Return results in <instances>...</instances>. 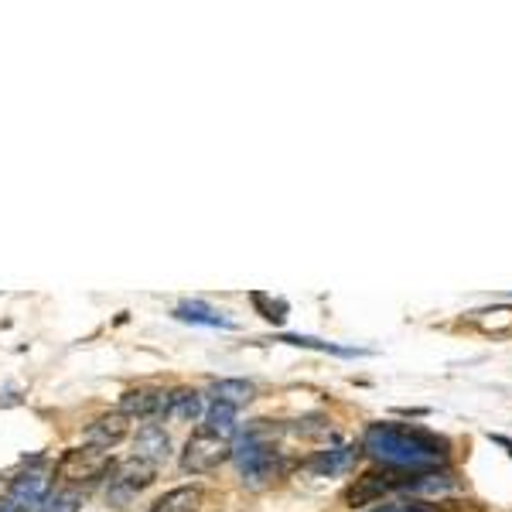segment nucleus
I'll list each match as a JSON object with an SVG mask.
<instances>
[{"label": "nucleus", "mask_w": 512, "mask_h": 512, "mask_svg": "<svg viewBox=\"0 0 512 512\" xmlns=\"http://www.w3.org/2000/svg\"><path fill=\"white\" fill-rule=\"evenodd\" d=\"M362 448L393 472H431L437 465H448L451 458L448 437L431 434L424 427L390 424V420L369 424L362 434Z\"/></svg>", "instance_id": "1"}, {"label": "nucleus", "mask_w": 512, "mask_h": 512, "mask_svg": "<svg viewBox=\"0 0 512 512\" xmlns=\"http://www.w3.org/2000/svg\"><path fill=\"white\" fill-rule=\"evenodd\" d=\"M226 458H233V444L222 441L219 434H212L209 427H198L188 437L185 451H181V468H185L188 475H209L216 472Z\"/></svg>", "instance_id": "2"}, {"label": "nucleus", "mask_w": 512, "mask_h": 512, "mask_svg": "<svg viewBox=\"0 0 512 512\" xmlns=\"http://www.w3.org/2000/svg\"><path fill=\"white\" fill-rule=\"evenodd\" d=\"M110 468H113L110 451H99V448L82 444V448H72V451L62 454L59 465H55V478L65 485H82V482H96V478H103Z\"/></svg>", "instance_id": "3"}, {"label": "nucleus", "mask_w": 512, "mask_h": 512, "mask_svg": "<svg viewBox=\"0 0 512 512\" xmlns=\"http://www.w3.org/2000/svg\"><path fill=\"white\" fill-rule=\"evenodd\" d=\"M171 393L158 390V386H137L120 396V414L130 420H158L168 417Z\"/></svg>", "instance_id": "4"}, {"label": "nucleus", "mask_w": 512, "mask_h": 512, "mask_svg": "<svg viewBox=\"0 0 512 512\" xmlns=\"http://www.w3.org/2000/svg\"><path fill=\"white\" fill-rule=\"evenodd\" d=\"M48 495H52V478L45 472H24L11 482L7 502H11L18 512H38Z\"/></svg>", "instance_id": "5"}, {"label": "nucleus", "mask_w": 512, "mask_h": 512, "mask_svg": "<svg viewBox=\"0 0 512 512\" xmlns=\"http://www.w3.org/2000/svg\"><path fill=\"white\" fill-rule=\"evenodd\" d=\"M154 478H158V465H151V461H144V458H130L127 465H120L117 475H113V499H130V495L144 492Z\"/></svg>", "instance_id": "6"}, {"label": "nucleus", "mask_w": 512, "mask_h": 512, "mask_svg": "<svg viewBox=\"0 0 512 512\" xmlns=\"http://www.w3.org/2000/svg\"><path fill=\"white\" fill-rule=\"evenodd\" d=\"M127 437H130V417H123L117 410V414H103L89 424L86 444L89 448H99V451H110V448H117L120 441H127Z\"/></svg>", "instance_id": "7"}, {"label": "nucleus", "mask_w": 512, "mask_h": 512, "mask_svg": "<svg viewBox=\"0 0 512 512\" xmlns=\"http://www.w3.org/2000/svg\"><path fill=\"white\" fill-rule=\"evenodd\" d=\"M465 325L485 338H512V304H492V308L465 315Z\"/></svg>", "instance_id": "8"}, {"label": "nucleus", "mask_w": 512, "mask_h": 512, "mask_svg": "<svg viewBox=\"0 0 512 512\" xmlns=\"http://www.w3.org/2000/svg\"><path fill=\"white\" fill-rule=\"evenodd\" d=\"M355 458H359V451L352 448V444H338V448H325V451H315L308 458V472L315 475H342L349 472L355 465Z\"/></svg>", "instance_id": "9"}, {"label": "nucleus", "mask_w": 512, "mask_h": 512, "mask_svg": "<svg viewBox=\"0 0 512 512\" xmlns=\"http://www.w3.org/2000/svg\"><path fill=\"white\" fill-rule=\"evenodd\" d=\"M134 451H137V458L151 461V465H161L171 454V437L164 434L161 424H144L134 437Z\"/></svg>", "instance_id": "10"}, {"label": "nucleus", "mask_w": 512, "mask_h": 512, "mask_svg": "<svg viewBox=\"0 0 512 512\" xmlns=\"http://www.w3.org/2000/svg\"><path fill=\"white\" fill-rule=\"evenodd\" d=\"M198 506H202V489L198 485H181V489L164 492L151 506V512H198Z\"/></svg>", "instance_id": "11"}, {"label": "nucleus", "mask_w": 512, "mask_h": 512, "mask_svg": "<svg viewBox=\"0 0 512 512\" xmlns=\"http://www.w3.org/2000/svg\"><path fill=\"white\" fill-rule=\"evenodd\" d=\"M175 318L181 321H192V325H209V328H236L229 318H222L216 308H209V304L202 301H185L175 308Z\"/></svg>", "instance_id": "12"}, {"label": "nucleus", "mask_w": 512, "mask_h": 512, "mask_svg": "<svg viewBox=\"0 0 512 512\" xmlns=\"http://www.w3.org/2000/svg\"><path fill=\"white\" fill-rule=\"evenodd\" d=\"M256 393L253 383H246V379H219L216 386H212V400L216 403H229V407H243V403H250Z\"/></svg>", "instance_id": "13"}, {"label": "nucleus", "mask_w": 512, "mask_h": 512, "mask_svg": "<svg viewBox=\"0 0 512 512\" xmlns=\"http://www.w3.org/2000/svg\"><path fill=\"white\" fill-rule=\"evenodd\" d=\"M205 427H209L212 434H219L222 441L233 444V437H236V407H229V403H212V410L205 414Z\"/></svg>", "instance_id": "14"}, {"label": "nucleus", "mask_w": 512, "mask_h": 512, "mask_svg": "<svg viewBox=\"0 0 512 512\" xmlns=\"http://www.w3.org/2000/svg\"><path fill=\"white\" fill-rule=\"evenodd\" d=\"M168 417L198 420L202 417V396H198L195 390H175L171 393V403H168Z\"/></svg>", "instance_id": "15"}, {"label": "nucleus", "mask_w": 512, "mask_h": 512, "mask_svg": "<svg viewBox=\"0 0 512 512\" xmlns=\"http://www.w3.org/2000/svg\"><path fill=\"white\" fill-rule=\"evenodd\" d=\"M253 304L263 311V318H267V321H277V325H280V321L287 318V304H284V301H274V297L263 294V291H256V294H253Z\"/></svg>", "instance_id": "16"}, {"label": "nucleus", "mask_w": 512, "mask_h": 512, "mask_svg": "<svg viewBox=\"0 0 512 512\" xmlns=\"http://www.w3.org/2000/svg\"><path fill=\"white\" fill-rule=\"evenodd\" d=\"M79 509V495L76 492H55L41 502L38 512H76Z\"/></svg>", "instance_id": "17"}, {"label": "nucleus", "mask_w": 512, "mask_h": 512, "mask_svg": "<svg viewBox=\"0 0 512 512\" xmlns=\"http://www.w3.org/2000/svg\"><path fill=\"white\" fill-rule=\"evenodd\" d=\"M376 512H427V509H417V506H386V509H376Z\"/></svg>", "instance_id": "18"}, {"label": "nucleus", "mask_w": 512, "mask_h": 512, "mask_svg": "<svg viewBox=\"0 0 512 512\" xmlns=\"http://www.w3.org/2000/svg\"><path fill=\"white\" fill-rule=\"evenodd\" d=\"M492 441H495V444H502V448H506V451L512 454V441H509V437H502V434H495V437H492Z\"/></svg>", "instance_id": "19"}, {"label": "nucleus", "mask_w": 512, "mask_h": 512, "mask_svg": "<svg viewBox=\"0 0 512 512\" xmlns=\"http://www.w3.org/2000/svg\"><path fill=\"white\" fill-rule=\"evenodd\" d=\"M0 512H18V509H14V506H11V502H7V499H0Z\"/></svg>", "instance_id": "20"}]
</instances>
